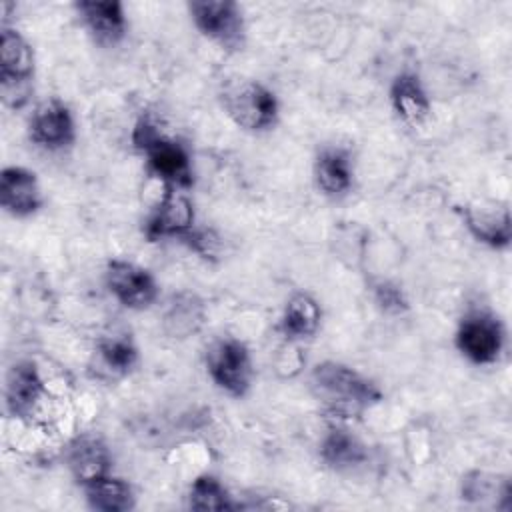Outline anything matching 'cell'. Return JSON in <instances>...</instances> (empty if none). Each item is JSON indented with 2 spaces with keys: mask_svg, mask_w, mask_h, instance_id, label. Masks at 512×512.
<instances>
[{
  "mask_svg": "<svg viewBox=\"0 0 512 512\" xmlns=\"http://www.w3.org/2000/svg\"><path fill=\"white\" fill-rule=\"evenodd\" d=\"M310 388L326 410L338 418L362 414L382 400V390L358 370L324 360L312 368Z\"/></svg>",
  "mask_w": 512,
  "mask_h": 512,
  "instance_id": "1",
  "label": "cell"
},
{
  "mask_svg": "<svg viewBox=\"0 0 512 512\" xmlns=\"http://www.w3.org/2000/svg\"><path fill=\"white\" fill-rule=\"evenodd\" d=\"M134 146L146 154L148 172L164 182V186L190 188L194 184L190 156L182 144L162 136L156 124L140 118L132 130Z\"/></svg>",
  "mask_w": 512,
  "mask_h": 512,
  "instance_id": "2",
  "label": "cell"
},
{
  "mask_svg": "<svg viewBox=\"0 0 512 512\" xmlns=\"http://www.w3.org/2000/svg\"><path fill=\"white\" fill-rule=\"evenodd\" d=\"M34 52L26 38L4 26L0 32V96L8 108H22L32 94Z\"/></svg>",
  "mask_w": 512,
  "mask_h": 512,
  "instance_id": "3",
  "label": "cell"
},
{
  "mask_svg": "<svg viewBox=\"0 0 512 512\" xmlns=\"http://www.w3.org/2000/svg\"><path fill=\"white\" fill-rule=\"evenodd\" d=\"M224 108L234 124L248 132L270 130L278 120L276 94L256 80L240 82L226 90Z\"/></svg>",
  "mask_w": 512,
  "mask_h": 512,
  "instance_id": "4",
  "label": "cell"
},
{
  "mask_svg": "<svg viewBox=\"0 0 512 512\" xmlns=\"http://www.w3.org/2000/svg\"><path fill=\"white\" fill-rule=\"evenodd\" d=\"M212 382L234 398H242L252 382V360L248 346L232 336L216 340L206 354Z\"/></svg>",
  "mask_w": 512,
  "mask_h": 512,
  "instance_id": "5",
  "label": "cell"
},
{
  "mask_svg": "<svg viewBox=\"0 0 512 512\" xmlns=\"http://www.w3.org/2000/svg\"><path fill=\"white\" fill-rule=\"evenodd\" d=\"M196 28L226 50H238L244 44L242 10L232 0H194L188 4Z\"/></svg>",
  "mask_w": 512,
  "mask_h": 512,
  "instance_id": "6",
  "label": "cell"
},
{
  "mask_svg": "<svg viewBox=\"0 0 512 512\" xmlns=\"http://www.w3.org/2000/svg\"><path fill=\"white\" fill-rule=\"evenodd\" d=\"M104 280L110 294L124 308H130V310H144L158 296V284L154 276L146 268L128 260H120V258L110 260L106 264Z\"/></svg>",
  "mask_w": 512,
  "mask_h": 512,
  "instance_id": "7",
  "label": "cell"
},
{
  "mask_svg": "<svg viewBox=\"0 0 512 512\" xmlns=\"http://www.w3.org/2000/svg\"><path fill=\"white\" fill-rule=\"evenodd\" d=\"M458 350L474 364H492L504 346V332L492 314L470 312L456 330Z\"/></svg>",
  "mask_w": 512,
  "mask_h": 512,
  "instance_id": "8",
  "label": "cell"
},
{
  "mask_svg": "<svg viewBox=\"0 0 512 512\" xmlns=\"http://www.w3.org/2000/svg\"><path fill=\"white\" fill-rule=\"evenodd\" d=\"M180 188L164 186V194L144 222V234L150 242L162 238H184L194 228V206Z\"/></svg>",
  "mask_w": 512,
  "mask_h": 512,
  "instance_id": "9",
  "label": "cell"
},
{
  "mask_svg": "<svg viewBox=\"0 0 512 512\" xmlns=\"http://www.w3.org/2000/svg\"><path fill=\"white\" fill-rule=\"evenodd\" d=\"M28 134L36 146L46 150H62L70 146L76 138L70 108L56 98L42 102L30 118Z\"/></svg>",
  "mask_w": 512,
  "mask_h": 512,
  "instance_id": "10",
  "label": "cell"
},
{
  "mask_svg": "<svg viewBox=\"0 0 512 512\" xmlns=\"http://www.w3.org/2000/svg\"><path fill=\"white\" fill-rule=\"evenodd\" d=\"M0 204L16 218L34 214L42 206L36 174L22 166H6L0 174Z\"/></svg>",
  "mask_w": 512,
  "mask_h": 512,
  "instance_id": "11",
  "label": "cell"
},
{
  "mask_svg": "<svg viewBox=\"0 0 512 512\" xmlns=\"http://www.w3.org/2000/svg\"><path fill=\"white\" fill-rule=\"evenodd\" d=\"M66 464L78 484L86 486L110 474L112 456L102 438L92 434L76 436L66 448Z\"/></svg>",
  "mask_w": 512,
  "mask_h": 512,
  "instance_id": "12",
  "label": "cell"
},
{
  "mask_svg": "<svg viewBox=\"0 0 512 512\" xmlns=\"http://www.w3.org/2000/svg\"><path fill=\"white\" fill-rule=\"evenodd\" d=\"M44 394V382L30 360L16 362L6 374V410L14 418H26Z\"/></svg>",
  "mask_w": 512,
  "mask_h": 512,
  "instance_id": "13",
  "label": "cell"
},
{
  "mask_svg": "<svg viewBox=\"0 0 512 512\" xmlns=\"http://www.w3.org/2000/svg\"><path fill=\"white\" fill-rule=\"evenodd\" d=\"M82 22L100 44H118L126 36L124 6L118 0H80L74 4Z\"/></svg>",
  "mask_w": 512,
  "mask_h": 512,
  "instance_id": "14",
  "label": "cell"
},
{
  "mask_svg": "<svg viewBox=\"0 0 512 512\" xmlns=\"http://www.w3.org/2000/svg\"><path fill=\"white\" fill-rule=\"evenodd\" d=\"M390 104L396 116L410 126H420L430 114V98L414 72L396 74L390 84Z\"/></svg>",
  "mask_w": 512,
  "mask_h": 512,
  "instance_id": "15",
  "label": "cell"
},
{
  "mask_svg": "<svg viewBox=\"0 0 512 512\" xmlns=\"http://www.w3.org/2000/svg\"><path fill=\"white\" fill-rule=\"evenodd\" d=\"M320 458L332 470H352L368 460L366 444L342 426H330L320 440Z\"/></svg>",
  "mask_w": 512,
  "mask_h": 512,
  "instance_id": "16",
  "label": "cell"
},
{
  "mask_svg": "<svg viewBox=\"0 0 512 512\" xmlns=\"http://www.w3.org/2000/svg\"><path fill=\"white\" fill-rule=\"evenodd\" d=\"M314 180L326 196H344L352 186L350 156L340 148L322 150L314 162Z\"/></svg>",
  "mask_w": 512,
  "mask_h": 512,
  "instance_id": "17",
  "label": "cell"
},
{
  "mask_svg": "<svg viewBox=\"0 0 512 512\" xmlns=\"http://www.w3.org/2000/svg\"><path fill=\"white\" fill-rule=\"evenodd\" d=\"M204 318H206V310L202 300L196 294L180 292L172 296L166 308L164 330L172 338H188L202 328Z\"/></svg>",
  "mask_w": 512,
  "mask_h": 512,
  "instance_id": "18",
  "label": "cell"
},
{
  "mask_svg": "<svg viewBox=\"0 0 512 512\" xmlns=\"http://www.w3.org/2000/svg\"><path fill=\"white\" fill-rule=\"evenodd\" d=\"M320 316H322V312H320L318 302L310 294L298 292L284 306L280 330L290 340L310 338L316 334V330L320 326Z\"/></svg>",
  "mask_w": 512,
  "mask_h": 512,
  "instance_id": "19",
  "label": "cell"
},
{
  "mask_svg": "<svg viewBox=\"0 0 512 512\" xmlns=\"http://www.w3.org/2000/svg\"><path fill=\"white\" fill-rule=\"evenodd\" d=\"M82 488L86 492V502L92 510L126 512V510H132L136 504L132 486L126 480L110 476V474H106Z\"/></svg>",
  "mask_w": 512,
  "mask_h": 512,
  "instance_id": "20",
  "label": "cell"
},
{
  "mask_svg": "<svg viewBox=\"0 0 512 512\" xmlns=\"http://www.w3.org/2000/svg\"><path fill=\"white\" fill-rule=\"evenodd\" d=\"M462 220L472 236L492 248H504L510 242V216L502 212H478L472 208L462 210Z\"/></svg>",
  "mask_w": 512,
  "mask_h": 512,
  "instance_id": "21",
  "label": "cell"
},
{
  "mask_svg": "<svg viewBox=\"0 0 512 512\" xmlns=\"http://www.w3.org/2000/svg\"><path fill=\"white\" fill-rule=\"evenodd\" d=\"M460 494H462V500H468V502L484 504L488 498H492L494 506H498L496 500H502V508L504 510L510 508V480L488 474V472L474 470L462 476Z\"/></svg>",
  "mask_w": 512,
  "mask_h": 512,
  "instance_id": "22",
  "label": "cell"
},
{
  "mask_svg": "<svg viewBox=\"0 0 512 512\" xmlns=\"http://www.w3.org/2000/svg\"><path fill=\"white\" fill-rule=\"evenodd\" d=\"M188 506L192 510H234L236 508L224 484L210 474H202L192 482L188 490Z\"/></svg>",
  "mask_w": 512,
  "mask_h": 512,
  "instance_id": "23",
  "label": "cell"
},
{
  "mask_svg": "<svg viewBox=\"0 0 512 512\" xmlns=\"http://www.w3.org/2000/svg\"><path fill=\"white\" fill-rule=\"evenodd\" d=\"M98 356L102 364L116 376L128 374L138 362V350L130 338L112 336L98 342Z\"/></svg>",
  "mask_w": 512,
  "mask_h": 512,
  "instance_id": "24",
  "label": "cell"
},
{
  "mask_svg": "<svg viewBox=\"0 0 512 512\" xmlns=\"http://www.w3.org/2000/svg\"><path fill=\"white\" fill-rule=\"evenodd\" d=\"M374 300L388 314H400L408 310V300L404 292L390 282H380L374 286Z\"/></svg>",
  "mask_w": 512,
  "mask_h": 512,
  "instance_id": "25",
  "label": "cell"
},
{
  "mask_svg": "<svg viewBox=\"0 0 512 512\" xmlns=\"http://www.w3.org/2000/svg\"><path fill=\"white\" fill-rule=\"evenodd\" d=\"M182 242H186L196 254H200L202 258H216V254H218V246H220V242H218V238H216V234L212 232V230H198V228H192L184 238H182Z\"/></svg>",
  "mask_w": 512,
  "mask_h": 512,
  "instance_id": "26",
  "label": "cell"
}]
</instances>
